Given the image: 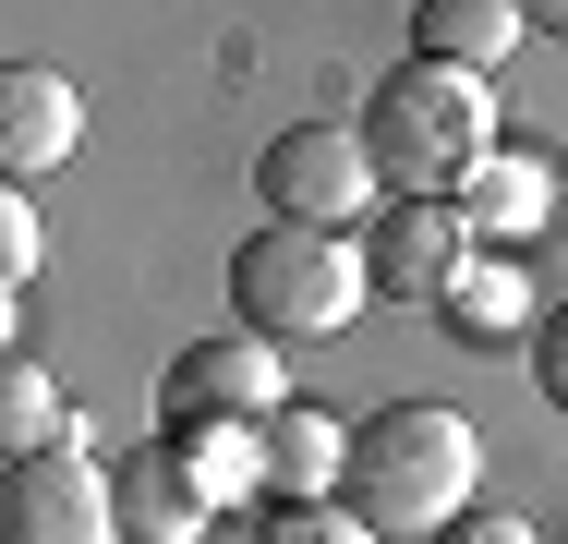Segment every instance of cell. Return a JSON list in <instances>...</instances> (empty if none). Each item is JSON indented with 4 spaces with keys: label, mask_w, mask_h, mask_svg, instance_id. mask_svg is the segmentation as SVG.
Segmentation results:
<instances>
[{
    "label": "cell",
    "mask_w": 568,
    "mask_h": 544,
    "mask_svg": "<svg viewBox=\"0 0 568 544\" xmlns=\"http://www.w3.org/2000/svg\"><path fill=\"white\" fill-rule=\"evenodd\" d=\"M471 484H484V435L459 424L448 400H387L363 447H351V508L387 544H436L448 521H471Z\"/></svg>",
    "instance_id": "obj_2"
},
{
    "label": "cell",
    "mask_w": 568,
    "mask_h": 544,
    "mask_svg": "<svg viewBox=\"0 0 568 544\" xmlns=\"http://www.w3.org/2000/svg\"><path fill=\"white\" fill-rule=\"evenodd\" d=\"M520 37H532L520 0H412V61H448L484 85H496V61H520Z\"/></svg>",
    "instance_id": "obj_10"
},
{
    "label": "cell",
    "mask_w": 568,
    "mask_h": 544,
    "mask_svg": "<svg viewBox=\"0 0 568 544\" xmlns=\"http://www.w3.org/2000/svg\"><path fill=\"white\" fill-rule=\"evenodd\" d=\"M182 460H194V484L219 496V508H242V496H266V424H158Z\"/></svg>",
    "instance_id": "obj_15"
},
{
    "label": "cell",
    "mask_w": 568,
    "mask_h": 544,
    "mask_svg": "<svg viewBox=\"0 0 568 544\" xmlns=\"http://www.w3.org/2000/svg\"><path fill=\"white\" fill-rule=\"evenodd\" d=\"M278 412H291V375H278V339L254 326L182 339L158 375V424H278Z\"/></svg>",
    "instance_id": "obj_7"
},
{
    "label": "cell",
    "mask_w": 568,
    "mask_h": 544,
    "mask_svg": "<svg viewBox=\"0 0 568 544\" xmlns=\"http://www.w3.org/2000/svg\"><path fill=\"white\" fill-rule=\"evenodd\" d=\"M0 544H121V496L85 424H73V447H37L0 472Z\"/></svg>",
    "instance_id": "obj_6"
},
{
    "label": "cell",
    "mask_w": 568,
    "mask_h": 544,
    "mask_svg": "<svg viewBox=\"0 0 568 544\" xmlns=\"http://www.w3.org/2000/svg\"><path fill=\"white\" fill-rule=\"evenodd\" d=\"M532 387H545V400L568 412V303H557L545 326H532Z\"/></svg>",
    "instance_id": "obj_18"
},
{
    "label": "cell",
    "mask_w": 568,
    "mask_h": 544,
    "mask_svg": "<svg viewBox=\"0 0 568 544\" xmlns=\"http://www.w3.org/2000/svg\"><path fill=\"white\" fill-rule=\"evenodd\" d=\"M110 496H121V544H206L219 533V496L194 484V460L170 435H145L133 460H110Z\"/></svg>",
    "instance_id": "obj_9"
},
{
    "label": "cell",
    "mask_w": 568,
    "mask_h": 544,
    "mask_svg": "<svg viewBox=\"0 0 568 544\" xmlns=\"http://www.w3.org/2000/svg\"><path fill=\"white\" fill-rule=\"evenodd\" d=\"M436 315L459 326V339H496V351H508V339H520V351H532V279H520V254H484V266H471V279H459L448 303H436Z\"/></svg>",
    "instance_id": "obj_13"
},
{
    "label": "cell",
    "mask_w": 568,
    "mask_h": 544,
    "mask_svg": "<svg viewBox=\"0 0 568 544\" xmlns=\"http://www.w3.org/2000/svg\"><path fill=\"white\" fill-rule=\"evenodd\" d=\"M459 206H471V230H484V254H496V242H532V230H545V206H557V170H545L532 145H508V158H496Z\"/></svg>",
    "instance_id": "obj_12"
},
{
    "label": "cell",
    "mask_w": 568,
    "mask_h": 544,
    "mask_svg": "<svg viewBox=\"0 0 568 544\" xmlns=\"http://www.w3.org/2000/svg\"><path fill=\"white\" fill-rule=\"evenodd\" d=\"M375 303V266H363V242L351 230H291V218H266L242 254H230V326H254V339H339L351 315Z\"/></svg>",
    "instance_id": "obj_3"
},
{
    "label": "cell",
    "mask_w": 568,
    "mask_h": 544,
    "mask_svg": "<svg viewBox=\"0 0 568 544\" xmlns=\"http://www.w3.org/2000/svg\"><path fill=\"white\" fill-rule=\"evenodd\" d=\"M254 544H387L351 496H266V521H254Z\"/></svg>",
    "instance_id": "obj_16"
},
{
    "label": "cell",
    "mask_w": 568,
    "mask_h": 544,
    "mask_svg": "<svg viewBox=\"0 0 568 544\" xmlns=\"http://www.w3.org/2000/svg\"><path fill=\"white\" fill-rule=\"evenodd\" d=\"M520 12H532V37H557V49H568V0H520Z\"/></svg>",
    "instance_id": "obj_20"
},
{
    "label": "cell",
    "mask_w": 568,
    "mask_h": 544,
    "mask_svg": "<svg viewBox=\"0 0 568 544\" xmlns=\"http://www.w3.org/2000/svg\"><path fill=\"white\" fill-rule=\"evenodd\" d=\"M436 544H545L532 521H508V508H471V521H448Z\"/></svg>",
    "instance_id": "obj_19"
},
{
    "label": "cell",
    "mask_w": 568,
    "mask_h": 544,
    "mask_svg": "<svg viewBox=\"0 0 568 544\" xmlns=\"http://www.w3.org/2000/svg\"><path fill=\"white\" fill-rule=\"evenodd\" d=\"M254 194H266V218H291V230H375L387 170H375L363 121H291V133H266Z\"/></svg>",
    "instance_id": "obj_4"
},
{
    "label": "cell",
    "mask_w": 568,
    "mask_h": 544,
    "mask_svg": "<svg viewBox=\"0 0 568 544\" xmlns=\"http://www.w3.org/2000/svg\"><path fill=\"white\" fill-rule=\"evenodd\" d=\"M363 266H375V303H448L459 279L484 266V230H471V206H448V194H387L375 206V230H363Z\"/></svg>",
    "instance_id": "obj_5"
},
{
    "label": "cell",
    "mask_w": 568,
    "mask_h": 544,
    "mask_svg": "<svg viewBox=\"0 0 568 544\" xmlns=\"http://www.w3.org/2000/svg\"><path fill=\"white\" fill-rule=\"evenodd\" d=\"M363 145H375L387 194H448L459 206V194L508 158L496 85H484V73H448V61H387L375 98H363Z\"/></svg>",
    "instance_id": "obj_1"
},
{
    "label": "cell",
    "mask_w": 568,
    "mask_h": 544,
    "mask_svg": "<svg viewBox=\"0 0 568 544\" xmlns=\"http://www.w3.org/2000/svg\"><path fill=\"white\" fill-rule=\"evenodd\" d=\"M37 254H49V230H37V206H24V182H12V194H0V279L24 291V279H37Z\"/></svg>",
    "instance_id": "obj_17"
},
{
    "label": "cell",
    "mask_w": 568,
    "mask_h": 544,
    "mask_svg": "<svg viewBox=\"0 0 568 544\" xmlns=\"http://www.w3.org/2000/svg\"><path fill=\"white\" fill-rule=\"evenodd\" d=\"M73 158H85V98H73V73L12 61V73H0V170H12V182H49V170H73Z\"/></svg>",
    "instance_id": "obj_8"
},
{
    "label": "cell",
    "mask_w": 568,
    "mask_h": 544,
    "mask_svg": "<svg viewBox=\"0 0 568 544\" xmlns=\"http://www.w3.org/2000/svg\"><path fill=\"white\" fill-rule=\"evenodd\" d=\"M73 424H85V412L61 400V375H49L37 351H12V363H0V447L37 460V447H73Z\"/></svg>",
    "instance_id": "obj_14"
},
{
    "label": "cell",
    "mask_w": 568,
    "mask_h": 544,
    "mask_svg": "<svg viewBox=\"0 0 568 544\" xmlns=\"http://www.w3.org/2000/svg\"><path fill=\"white\" fill-rule=\"evenodd\" d=\"M351 447H363V424L291 400V412L266 424V496H339V484H351Z\"/></svg>",
    "instance_id": "obj_11"
}]
</instances>
